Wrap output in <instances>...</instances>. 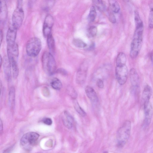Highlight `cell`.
Segmentation results:
<instances>
[{
    "label": "cell",
    "instance_id": "277c9868",
    "mask_svg": "<svg viewBox=\"0 0 153 153\" xmlns=\"http://www.w3.org/2000/svg\"><path fill=\"white\" fill-rule=\"evenodd\" d=\"M39 137L38 134L34 132H29L24 134L20 140L21 147L25 151H31L37 142Z\"/></svg>",
    "mask_w": 153,
    "mask_h": 153
},
{
    "label": "cell",
    "instance_id": "4fadbf2b",
    "mask_svg": "<svg viewBox=\"0 0 153 153\" xmlns=\"http://www.w3.org/2000/svg\"><path fill=\"white\" fill-rule=\"evenodd\" d=\"M87 67L84 64L82 65L76 74V82L79 83H83L85 80L87 76Z\"/></svg>",
    "mask_w": 153,
    "mask_h": 153
},
{
    "label": "cell",
    "instance_id": "7a4b0ae2",
    "mask_svg": "<svg viewBox=\"0 0 153 153\" xmlns=\"http://www.w3.org/2000/svg\"><path fill=\"white\" fill-rule=\"evenodd\" d=\"M131 123L130 120L125 121L118 129L117 133V146L122 148L128 142L130 135Z\"/></svg>",
    "mask_w": 153,
    "mask_h": 153
},
{
    "label": "cell",
    "instance_id": "836d02e7",
    "mask_svg": "<svg viewBox=\"0 0 153 153\" xmlns=\"http://www.w3.org/2000/svg\"><path fill=\"white\" fill-rule=\"evenodd\" d=\"M97 85L98 87L100 88H103L104 85L103 81L100 79H98L97 81Z\"/></svg>",
    "mask_w": 153,
    "mask_h": 153
},
{
    "label": "cell",
    "instance_id": "ac0fdd59",
    "mask_svg": "<svg viewBox=\"0 0 153 153\" xmlns=\"http://www.w3.org/2000/svg\"><path fill=\"white\" fill-rule=\"evenodd\" d=\"M64 113L66 118L63 120L64 124L67 128L70 129L73 126L74 119L71 115L67 111H65Z\"/></svg>",
    "mask_w": 153,
    "mask_h": 153
},
{
    "label": "cell",
    "instance_id": "ffe728a7",
    "mask_svg": "<svg viewBox=\"0 0 153 153\" xmlns=\"http://www.w3.org/2000/svg\"><path fill=\"white\" fill-rule=\"evenodd\" d=\"M56 0H44L42 5V9L48 11L51 9L54 5Z\"/></svg>",
    "mask_w": 153,
    "mask_h": 153
},
{
    "label": "cell",
    "instance_id": "cb8c5ba5",
    "mask_svg": "<svg viewBox=\"0 0 153 153\" xmlns=\"http://www.w3.org/2000/svg\"><path fill=\"white\" fill-rule=\"evenodd\" d=\"M94 6L100 11H103L105 10V6L102 0H92Z\"/></svg>",
    "mask_w": 153,
    "mask_h": 153
},
{
    "label": "cell",
    "instance_id": "d6a6232c",
    "mask_svg": "<svg viewBox=\"0 0 153 153\" xmlns=\"http://www.w3.org/2000/svg\"><path fill=\"white\" fill-rule=\"evenodd\" d=\"M56 72L63 75H66L68 74L67 71L63 68H59L57 70Z\"/></svg>",
    "mask_w": 153,
    "mask_h": 153
},
{
    "label": "cell",
    "instance_id": "d4e9b609",
    "mask_svg": "<svg viewBox=\"0 0 153 153\" xmlns=\"http://www.w3.org/2000/svg\"><path fill=\"white\" fill-rule=\"evenodd\" d=\"M110 7L112 11L118 13L120 10V6L118 3L115 0H112L110 2Z\"/></svg>",
    "mask_w": 153,
    "mask_h": 153
},
{
    "label": "cell",
    "instance_id": "ab89813d",
    "mask_svg": "<svg viewBox=\"0 0 153 153\" xmlns=\"http://www.w3.org/2000/svg\"><path fill=\"white\" fill-rule=\"evenodd\" d=\"M125 2H128L129 1V0H123Z\"/></svg>",
    "mask_w": 153,
    "mask_h": 153
},
{
    "label": "cell",
    "instance_id": "484cf974",
    "mask_svg": "<svg viewBox=\"0 0 153 153\" xmlns=\"http://www.w3.org/2000/svg\"><path fill=\"white\" fill-rule=\"evenodd\" d=\"M97 16V12L95 7L92 6L90 10L88 15V20L90 22H94L96 19Z\"/></svg>",
    "mask_w": 153,
    "mask_h": 153
},
{
    "label": "cell",
    "instance_id": "52a82bcc",
    "mask_svg": "<svg viewBox=\"0 0 153 153\" xmlns=\"http://www.w3.org/2000/svg\"><path fill=\"white\" fill-rule=\"evenodd\" d=\"M115 75L118 83L123 85L126 82L128 75V69L126 65L116 66Z\"/></svg>",
    "mask_w": 153,
    "mask_h": 153
},
{
    "label": "cell",
    "instance_id": "d6986e66",
    "mask_svg": "<svg viewBox=\"0 0 153 153\" xmlns=\"http://www.w3.org/2000/svg\"><path fill=\"white\" fill-rule=\"evenodd\" d=\"M126 57L125 53L122 52L119 53L116 58V66L126 65Z\"/></svg>",
    "mask_w": 153,
    "mask_h": 153
},
{
    "label": "cell",
    "instance_id": "ba28073f",
    "mask_svg": "<svg viewBox=\"0 0 153 153\" xmlns=\"http://www.w3.org/2000/svg\"><path fill=\"white\" fill-rule=\"evenodd\" d=\"M143 103L145 118L143 125L144 127H146L149 126L151 122L153 110L152 105L149 101H146Z\"/></svg>",
    "mask_w": 153,
    "mask_h": 153
},
{
    "label": "cell",
    "instance_id": "5bb4252c",
    "mask_svg": "<svg viewBox=\"0 0 153 153\" xmlns=\"http://www.w3.org/2000/svg\"><path fill=\"white\" fill-rule=\"evenodd\" d=\"M129 76L131 82L134 88L138 87L139 82V75L136 70L132 68L130 71Z\"/></svg>",
    "mask_w": 153,
    "mask_h": 153
},
{
    "label": "cell",
    "instance_id": "1f68e13d",
    "mask_svg": "<svg viewBox=\"0 0 153 153\" xmlns=\"http://www.w3.org/2000/svg\"><path fill=\"white\" fill-rule=\"evenodd\" d=\"M43 122L47 125H51L52 124V121L50 118H45L43 119Z\"/></svg>",
    "mask_w": 153,
    "mask_h": 153
},
{
    "label": "cell",
    "instance_id": "603a6c76",
    "mask_svg": "<svg viewBox=\"0 0 153 153\" xmlns=\"http://www.w3.org/2000/svg\"><path fill=\"white\" fill-rule=\"evenodd\" d=\"M73 103L75 110L82 117H85L86 115L85 111L80 106L76 99H73Z\"/></svg>",
    "mask_w": 153,
    "mask_h": 153
},
{
    "label": "cell",
    "instance_id": "f1b7e54d",
    "mask_svg": "<svg viewBox=\"0 0 153 153\" xmlns=\"http://www.w3.org/2000/svg\"><path fill=\"white\" fill-rule=\"evenodd\" d=\"M148 24L149 27L153 28V6L150 7L149 17Z\"/></svg>",
    "mask_w": 153,
    "mask_h": 153
},
{
    "label": "cell",
    "instance_id": "d590c367",
    "mask_svg": "<svg viewBox=\"0 0 153 153\" xmlns=\"http://www.w3.org/2000/svg\"><path fill=\"white\" fill-rule=\"evenodd\" d=\"M95 45V44L94 43H92L90 46H89L88 48V49L89 50H92L94 49Z\"/></svg>",
    "mask_w": 153,
    "mask_h": 153
},
{
    "label": "cell",
    "instance_id": "8d00e7d4",
    "mask_svg": "<svg viewBox=\"0 0 153 153\" xmlns=\"http://www.w3.org/2000/svg\"><path fill=\"white\" fill-rule=\"evenodd\" d=\"M3 33L1 30L0 31V42L1 44L2 41L3 40Z\"/></svg>",
    "mask_w": 153,
    "mask_h": 153
},
{
    "label": "cell",
    "instance_id": "f35d334b",
    "mask_svg": "<svg viewBox=\"0 0 153 153\" xmlns=\"http://www.w3.org/2000/svg\"><path fill=\"white\" fill-rule=\"evenodd\" d=\"M23 0H17L18 4H22Z\"/></svg>",
    "mask_w": 153,
    "mask_h": 153
},
{
    "label": "cell",
    "instance_id": "6da1fadb",
    "mask_svg": "<svg viewBox=\"0 0 153 153\" xmlns=\"http://www.w3.org/2000/svg\"><path fill=\"white\" fill-rule=\"evenodd\" d=\"M135 23L136 28L131 44L130 52V56L132 59H135L138 56L143 42V22L141 20Z\"/></svg>",
    "mask_w": 153,
    "mask_h": 153
},
{
    "label": "cell",
    "instance_id": "30bf717a",
    "mask_svg": "<svg viewBox=\"0 0 153 153\" xmlns=\"http://www.w3.org/2000/svg\"><path fill=\"white\" fill-rule=\"evenodd\" d=\"M7 57L10 62H17L19 55L18 45L16 43L10 46H7Z\"/></svg>",
    "mask_w": 153,
    "mask_h": 153
},
{
    "label": "cell",
    "instance_id": "8fae6325",
    "mask_svg": "<svg viewBox=\"0 0 153 153\" xmlns=\"http://www.w3.org/2000/svg\"><path fill=\"white\" fill-rule=\"evenodd\" d=\"M17 30L12 25L9 27L6 36L7 46H11L16 43Z\"/></svg>",
    "mask_w": 153,
    "mask_h": 153
},
{
    "label": "cell",
    "instance_id": "e575fe53",
    "mask_svg": "<svg viewBox=\"0 0 153 153\" xmlns=\"http://www.w3.org/2000/svg\"><path fill=\"white\" fill-rule=\"evenodd\" d=\"M37 0H28V5L30 7H32Z\"/></svg>",
    "mask_w": 153,
    "mask_h": 153
},
{
    "label": "cell",
    "instance_id": "f546056e",
    "mask_svg": "<svg viewBox=\"0 0 153 153\" xmlns=\"http://www.w3.org/2000/svg\"><path fill=\"white\" fill-rule=\"evenodd\" d=\"M97 28L95 26H90L88 30V34L92 37H94L97 35Z\"/></svg>",
    "mask_w": 153,
    "mask_h": 153
},
{
    "label": "cell",
    "instance_id": "3957f363",
    "mask_svg": "<svg viewBox=\"0 0 153 153\" xmlns=\"http://www.w3.org/2000/svg\"><path fill=\"white\" fill-rule=\"evenodd\" d=\"M41 60L42 68L47 74L52 76L56 73V62L51 53L45 52L42 54Z\"/></svg>",
    "mask_w": 153,
    "mask_h": 153
},
{
    "label": "cell",
    "instance_id": "8992f818",
    "mask_svg": "<svg viewBox=\"0 0 153 153\" xmlns=\"http://www.w3.org/2000/svg\"><path fill=\"white\" fill-rule=\"evenodd\" d=\"M24 17V13L22 4H18L12 16V25L17 29L21 26Z\"/></svg>",
    "mask_w": 153,
    "mask_h": 153
},
{
    "label": "cell",
    "instance_id": "5b68a950",
    "mask_svg": "<svg viewBox=\"0 0 153 153\" xmlns=\"http://www.w3.org/2000/svg\"><path fill=\"white\" fill-rule=\"evenodd\" d=\"M42 47V42L40 39L36 37L30 39L26 45V51L29 56L34 57L39 53Z\"/></svg>",
    "mask_w": 153,
    "mask_h": 153
},
{
    "label": "cell",
    "instance_id": "7402d4cb",
    "mask_svg": "<svg viewBox=\"0 0 153 153\" xmlns=\"http://www.w3.org/2000/svg\"><path fill=\"white\" fill-rule=\"evenodd\" d=\"M50 84L52 87L56 90H59L62 87L60 80L57 78H54L51 80Z\"/></svg>",
    "mask_w": 153,
    "mask_h": 153
},
{
    "label": "cell",
    "instance_id": "74e56055",
    "mask_svg": "<svg viewBox=\"0 0 153 153\" xmlns=\"http://www.w3.org/2000/svg\"><path fill=\"white\" fill-rule=\"evenodd\" d=\"M0 132H1H1L2 131V130H3V124H2V121H1V120H0Z\"/></svg>",
    "mask_w": 153,
    "mask_h": 153
},
{
    "label": "cell",
    "instance_id": "44dd1931",
    "mask_svg": "<svg viewBox=\"0 0 153 153\" xmlns=\"http://www.w3.org/2000/svg\"><path fill=\"white\" fill-rule=\"evenodd\" d=\"M47 38V43L49 49L52 52H54L55 48V42L52 34L48 36Z\"/></svg>",
    "mask_w": 153,
    "mask_h": 153
},
{
    "label": "cell",
    "instance_id": "7c38bea8",
    "mask_svg": "<svg viewBox=\"0 0 153 153\" xmlns=\"http://www.w3.org/2000/svg\"><path fill=\"white\" fill-rule=\"evenodd\" d=\"M3 68L4 76L8 81L10 80L11 78V66L7 57H4L2 61Z\"/></svg>",
    "mask_w": 153,
    "mask_h": 153
},
{
    "label": "cell",
    "instance_id": "9c48e42d",
    "mask_svg": "<svg viewBox=\"0 0 153 153\" xmlns=\"http://www.w3.org/2000/svg\"><path fill=\"white\" fill-rule=\"evenodd\" d=\"M54 23L53 17L51 15H48L45 17L43 26V34L45 37L51 34V30Z\"/></svg>",
    "mask_w": 153,
    "mask_h": 153
},
{
    "label": "cell",
    "instance_id": "9a60e30c",
    "mask_svg": "<svg viewBox=\"0 0 153 153\" xmlns=\"http://www.w3.org/2000/svg\"><path fill=\"white\" fill-rule=\"evenodd\" d=\"M8 11L6 2L4 0H1L0 2V19L1 22H4L7 17Z\"/></svg>",
    "mask_w": 153,
    "mask_h": 153
},
{
    "label": "cell",
    "instance_id": "4316f807",
    "mask_svg": "<svg viewBox=\"0 0 153 153\" xmlns=\"http://www.w3.org/2000/svg\"><path fill=\"white\" fill-rule=\"evenodd\" d=\"M72 43L75 46L79 48H83L87 46V44L79 39H74L72 41Z\"/></svg>",
    "mask_w": 153,
    "mask_h": 153
},
{
    "label": "cell",
    "instance_id": "4dcf8cb0",
    "mask_svg": "<svg viewBox=\"0 0 153 153\" xmlns=\"http://www.w3.org/2000/svg\"><path fill=\"white\" fill-rule=\"evenodd\" d=\"M108 19L110 22L112 23H114L116 22V18L114 14L112 12H110L109 13Z\"/></svg>",
    "mask_w": 153,
    "mask_h": 153
},
{
    "label": "cell",
    "instance_id": "2e32d148",
    "mask_svg": "<svg viewBox=\"0 0 153 153\" xmlns=\"http://www.w3.org/2000/svg\"><path fill=\"white\" fill-rule=\"evenodd\" d=\"M85 90L87 96L92 102L94 103L98 102V99L97 95L92 87L89 86H87Z\"/></svg>",
    "mask_w": 153,
    "mask_h": 153
},
{
    "label": "cell",
    "instance_id": "83f0119b",
    "mask_svg": "<svg viewBox=\"0 0 153 153\" xmlns=\"http://www.w3.org/2000/svg\"><path fill=\"white\" fill-rule=\"evenodd\" d=\"M12 68L13 76L14 78H16L19 75V70L17 62H13L10 63Z\"/></svg>",
    "mask_w": 153,
    "mask_h": 153
},
{
    "label": "cell",
    "instance_id": "e0dca14e",
    "mask_svg": "<svg viewBox=\"0 0 153 153\" xmlns=\"http://www.w3.org/2000/svg\"><path fill=\"white\" fill-rule=\"evenodd\" d=\"M152 94V88L149 85H146L143 89L142 93V99L143 102L149 101Z\"/></svg>",
    "mask_w": 153,
    "mask_h": 153
}]
</instances>
